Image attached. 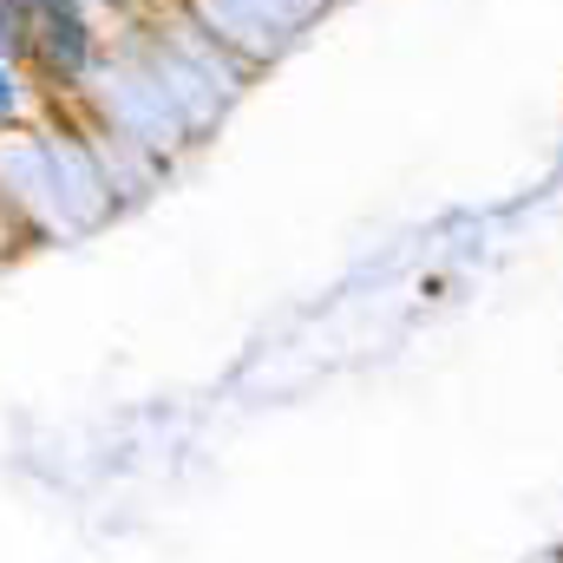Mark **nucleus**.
<instances>
[{
  "instance_id": "nucleus-1",
  "label": "nucleus",
  "mask_w": 563,
  "mask_h": 563,
  "mask_svg": "<svg viewBox=\"0 0 563 563\" xmlns=\"http://www.w3.org/2000/svg\"><path fill=\"white\" fill-rule=\"evenodd\" d=\"M106 53H112V40H106V13L92 0H59V7L26 13V73L40 79V92L53 106L79 112Z\"/></svg>"
},
{
  "instance_id": "nucleus-2",
  "label": "nucleus",
  "mask_w": 563,
  "mask_h": 563,
  "mask_svg": "<svg viewBox=\"0 0 563 563\" xmlns=\"http://www.w3.org/2000/svg\"><path fill=\"white\" fill-rule=\"evenodd\" d=\"M40 79L20 66V59H0V132H20V125H33L40 119Z\"/></svg>"
},
{
  "instance_id": "nucleus-3",
  "label": "nucleus",
  "mask_w": 563,
  "mask_h": 563,
  "mask_svg": "<svg viewBox=\"0 0 563 563\" xmlns=\"http://www.w3.org/2000/svg\"><path fill=\"white\" fill-rule=\"evenodd\" d=\"M0 59L26 66V0H0Z\"/></svg>"
},
{
  "instance_id": "nucleus-4",
  "label": "nucleus",
  "mask_w": 563,
  "mask_h": 563,
  "mask_svg": "<svg viewBox=\"0 0 563 563\" xmlns=\"http://www.w3.org/2000/svg\"><path fill=\"white\" fill-rule=\"evenodd\" d=\"M106 20H139V13H151V7H164V0H92Z\"/></svg>"
}]
</instances>
